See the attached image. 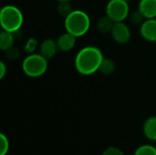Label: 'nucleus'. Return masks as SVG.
Wrapping results in <instances>:
<instances>
[{
    "instance_id": "f257e3e1",
    "label": "nucleus",
    "mask_w": 156,
    "mask_h": 155,
    "mask_svg": "<svg viewBox=\"0 0 156 155\" xmlns=\"http://www.w3.org/2000/svg\"><path fill=\"white\" fill-rule=\"evenodd\" d=\"M104 57L100 48L94 46L82 48L75 57V68L84 76H90L99 71Z\"/></svg>"
},
{
    "instance_id": "f03ea898",
    "label": "nucleus",
    "mask_w": 156,
    "mask_h": 155,
    "mask_svg": "<svg viewBox=\"0 0 156 155\" xmlns=\"http://www.w3.org/2000/svg\"><path fill=\"white\" fill-rule=\"evenodd\" d=\"M64 26L66 31L80 37L89 31L90 27V18L86 12L75 9L65 17Z\"/></svg>"
},
{
    "instance_id": "7ed1b4c3",
    "label": "nucleus",
    "mask_w": 156,
    "mask_h": 155,
    "mask_svg": "<svg viewBox=\"0 0 156 155\" xmlns=\"http://www.w3.org/2000/svg\"><path fill=\"white\" fill-rule=\"evenodd\" d=\"M23 22L24 16L19 8L12 5L2 7L0 11V24L3 30L16 33L21 28Z\"/></svg>"
},
{
    "instance_id": "20e7f679",
    "label": "nucleus",
    "mask_w": 156,
    "mask_h": 155,
    "mask_svg": "<svg viewBox=\"0 0 156 155\" xmlns=\"http://www.w3.org/2000/svg\"><path fill=\"white\" fill-rule=\"evenodd\" d=\"M48 60L40 53H30L22 62V70L27 77H41L48 69Z\"/></svg>"
},
{
    "instance_id": "39448f33",
    "label": "nucleus",
    "mask_w": 156,
    "mask_h": 155,
    "mask_svg": "<svg viewBox=\"0 0 156 155\" xmlns=\"http://www.w3.org/2000/svg\"><path fill=\"white\" fill-rule=\"evenodd\" d=\"M106 15L114 22H122L130 15V7L127 1L110 0L106 5Z\"/></svg>"
},
{
    "instance_id": "423d86ee",
    "label": "nucleus",
    "mask_w": 156,
    "mask_h": 155,
    "mask_svg": "<svg viewBox=\"0 0 156 155\" xmlns=\"http://www.w3.org/2000/svg\"><path fill=\"white\" fill-rule=\"evenodd\" d=\"M112 39L119 44H125L131 38L130 27L123 22H115L111 32Z\"/></svg>"
},
{
    "instance_id": "0eeeda50",
    "label": "nucleus",
    "mask_w": 156,
    "mask_h": 155,
    "mask_svg": "<svg viewBox=\"0 0 156 155\" xmlns=\"http://www.w3.org/2000/svg\"><path fill=\"white\" fill-rule=\"evenodd\" d=\"M140 32L142 37L151 42L156 41V18H147L141 25Z\"/></svg>"
},
{
    "instance_id": "6e6552de",
    "label": "nucleus",
    "mask_w": 156,
    "mask_h": 155,
    "mask_svg": "<svg viewBox=\"0 0 156 155\" xmlns=\"http://www.w3.org/2000/svg\"><path fill=\"white\" fill-rule=\"evenodd\" d=\"M56 41H57L58 50H60L62 52H68L75 47L76 41H77V37H75L71 33L66 31L65 33L61 34Z\"/></svg>"
},
{
    "instance_id": "1a4fd4ad",
    "label": "nucleus",
    "mask_w": 156,
    "mask_h": 155,
    "mask_svg": "<svg viewBox=\"0 0 156 155\" xmlns=\"http://www.w3.org/2000/svg\"><path fill=\"white\" fill-rule=\"evenodd\" d=\"M58 50V48L57 45V41L50 38L45 39L39 46V53L47 59L52 58L56 55Z\"/></svg>"
},
{
    "instance_id": "9d476101",
    "label": "nucleus",
    "mask_w": 156,
    "mask_h": 155,
    "mask_svg": "<svg viewBox=\"0 0 156 155\" xmlns=\"http://www.w3.org/2000/svg\"><path fill=\"white\" fill-rule=\"evenodd\" d=\"M138 9L146 19L156 18V0H141Z\"/></svg>"
},
{
    "instance_id": "9b49d317",
    "label": "nucleus",
    "mask_w": 156,
    "mask_h": 155,
    "mask_svg": "<svg viewBox=\"0 0 156 155\" xmlns=\"http://www.w3.org/2000/svg\"><path fill=\"white\" fill-rule=\"evenodd\" d=\"M144 136L150 141H156V116L149 117L144 123Z\"/></svg>"
},
{
    "instance_id": "f8f14e48",
    "label": "nucleus",
    "mask_w": 156,
    "mask_h": 155,
    "mask_svg": "<svg viewBox=\"0 0 156 155\" xmlns=\"http://www.w3.org/2000/svg\"><path fill=\"white\" fill-rule=\"evenodd\" d=\"M14 33L3 30L0 33V49L2 51H7L14 47Z\"/></svg>"
},
{
    "instance_id": "ddd939ff",
    "label": "nucleus",
    "mask_w": 156,
    "mask_h": 155,
    "mask_svg": "<svg viewBox=\"0 0 156 155\" xmlns=\"http://www.w3.org/2000/svg\"><path fill=\"white\" fill-rule=\"evenodd\" d=\"M114 23L115 22L106 15L99 19L97 23V28L101 33H103V34L111 33L114 26Z\"/></svg>"
},
{
    "instance_id": "4468645a",
    "label": "nucleus",
    "mask_w": 156,
    "mask_h": 155,
    "mask_svg": "<svg viewBox=\"0 0 156 155\" xmlns=\"http://www.w3.org/2000/svg\"><path fill=\"white\" fill-rule=\"evenodd\" d=\"M115 70V63L112 59L111 58H103L101 66H100V69H99V71L101 73H102L103 75H112Z\"/></svg>"
},
{
    "instance_id": "2eb2a0df",
    "label": "nucleus",
    "mask_w": 156,
    "mask_h": 155,
    "mask_svg": "<svg viewBox=\"0 0 156 155\" xmlns=\"http://www.w3.org/2000/svg\"><path fill=\"white\" fill-rule=\"evenodd\" d=\"M73 10L74 9L72 8V5L69 1H60L58 2L57 6L58 13L63 17H67Z\"/></svg>"
},
{
    "instance_id": "dca6fc26",
    "label": "nucleus",
    "mask_w": 156,
    "mask_h": 155,
    "mask_svg": "<svg viewBox=\"0 0 156 155\" xmlns=\"http://www.w3.org/2000/svg\"><path fill=\"white\" fill-rule=\"evenodd\" d=\"M134 155H156V148L150 144L142 145L136 149Z\"/></svg>"
},
{
    "instance_id": "f3484780",
    "label": "nucleus",
    "mask_w": 156,
    "mask_h": 155,
    "mask_svg": "<svg viewBox=\"0 0 156 155\" xmlns=\"http://www.w3.org/2000/svg\"><path fill=\"white\" fill-rule=\"evenodd\" d=\"M129 17H130V20L132 21V23L133 24V25H142L144 22V20L146 19L145 17H144V16L142 14V12L138 9V10H136V11H133L132 14H130L129 15Z\"/></svg>"
},
{
    "instance_id": "a211bd4d",
    "label": "nucleus",
    "mask_w": 156,
    "mask_h": 155,
    "mask_svg": "<svg viewBox=\"0 0 156 155\" xmlns=\"http://www.w3.org/2000/svg\"><path fill=\"white\" fill-rule=\"evenodd\" d=\"M9 150V141L7 137L1 133L0 134V155H5Z\"/></svg>"
},
{
    "instance_id": "6ab92c4d",
    "label": "nucleus",
    "mask_w": 156,
    "mask_h": 155,
    "mask_svg": "<svg viewBox=\"0 0 156 155\" xmlns=\"http://www.w3.org/2000/svg\"><path fill=\"white\" fill-rule=\"evenodd\" d=\"M21 55V51L18 48H11L10 49H8L6 51V57L10 59V60H16L17 58H19Z\"/></svg>"
},
{
    "instance_id": "aec40b11",
    "label": "nucleus",
    "mask_w": 156,
    "mask_h": 155,
    "mask_svg": "<svg viewBox=\"0 0 156 155\" xmlns=\"http://www.w3.org/2000/svg\"><path fill=\"white\" fill-rule=\"evenodd\" d=\"M101 155H124V153L121 149L114 147V146H111V147L106 148Z\"/></svg>"
},
{
    "instance_id": "412c9836",
    "label": "nucleus",
    "mask_w": 156,
    "mask_h": 155,
    "mask_svg": "<svg viewBox=\"0 0 156 155\" xmlns=\"http://www.w3.org/2000/svg\"><path fill=\"white\" fill-rule=\"evenodd\" d=\"M6 74V66L4 63V61L0 62V79H2Z\"/></svg>"
},
{
    "instance_id": "4be33fe9",
    "label": "nucleus",
    "mask_w": 156,
    "mask_h": 155,
    "mask_svg": "<svg viewBox=\"0 0 156 155\" xmlns=\"http://www.w3.org/2000/svg\"><path fill=\"white\" fill-rule=\"evenodd\" d=\"M57 1H58V2H60V1H70V0H57Z\"/></svg>"
},
{
    "instance_id": "5701e85b",
    "label": "nucleus",
    "mask_w": 156,
    "mask_h": 155,
    "mask_svg": "<svg viewBox=\"0 0 156 155\" xmlns=\"http://www.w3.org/2000/svg\"><path fill=\"white\" fill-rule=\"evenodd\" d=\"M124 1H127V2H129V1H130V0H124Z\"/></svg>"
}]
</instances>
